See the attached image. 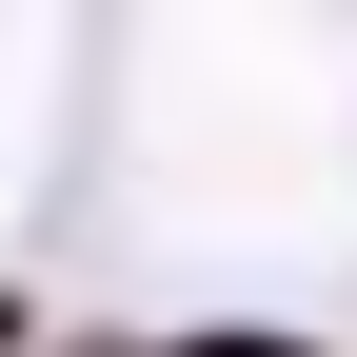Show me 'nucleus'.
<instances>
[{
    "label": "nucleus",
    "instance_id": "obj_2",
    "mask_svg": "<svg viewBox=\"0 0 357 357\" xmlns=\"http://www.w3.org/2000/svg\"><path fill=\"white\" fill-rule=\"evenodd\" d=\"M0 357H20V298H0Z\"/></svg>",
    "mask_w": 357,
    "mask_h": 357
},
{
    "label": "nucleus",
    "instance_id": "obj_1",
    "mask_svg": "<svg viewBox=\"0 0 357 357\" xmlns=\"http://www.w3.org/2000/svg\"><path fill=\"white\" fill-rule=\"evenodd\" d=\"M178 357H298V337H178Z\"/></svg>",
    "mask_w": 357,
    "mask_h": 357
}]
</instances>
